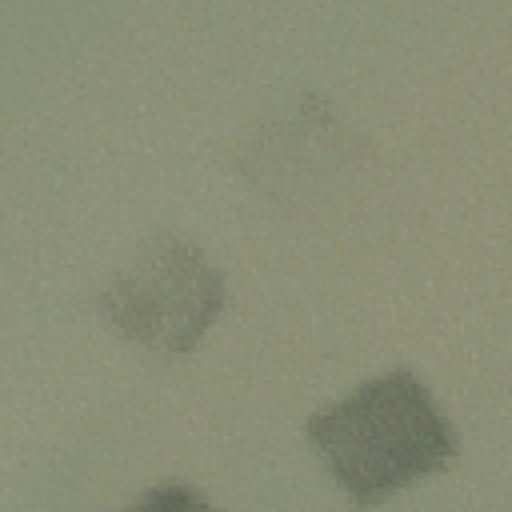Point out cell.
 <instances>
[{
  "instance_id": "1",
  "label": "cell",
  "mask_w": 512,
  "mask_h": 512,
  "mask_svg": "<svg viewBox=\"0 0 512 512\" xmlns=\"http://www.w3.org/2000/svg\"><path fill=\"white\" fill-rule=\"evenodd\" d=\"M308 440L356 508L436 476L456 456V428L412 368L364 380L308 416Z\"/></svg>"
},
{
  "instance_id": "2",
  "label": "cell",
  "mask_w": 512,
  "mask_h": 512,
  "mask_svg": "<svg viewBox=\"0 0 512 512\" xmlns=\"http://www.w3.org/2000/svg\"><path fill=\"white\" fill-rule=\"evenodd\" d=\"M228 304L224 272L184 236L148 240L96 296L100 316L156 356H184Z\"/></svg>"
},
{
  "instance_id": "3",
  "label": "cell",
  "mask_w": 512,
  "mask_h": 512,
  "mask_svg": "<svg viewBox=\"0 0 512 512\" xmlns=\"http://www.w3.org/2000/svg\"><path fill=\"white\" fill-rule=\"evenodd\" d=\"M124 512H216L200 488L184 484V480H160L152 484L140 500H132Z\"/></svg>"
}]
</instances>
